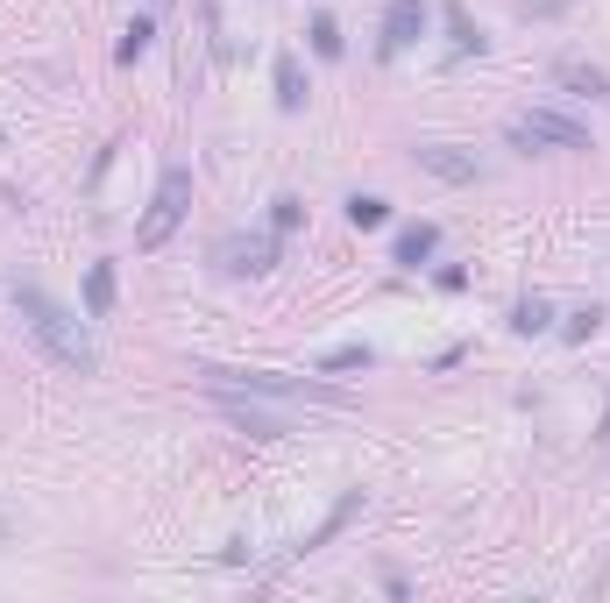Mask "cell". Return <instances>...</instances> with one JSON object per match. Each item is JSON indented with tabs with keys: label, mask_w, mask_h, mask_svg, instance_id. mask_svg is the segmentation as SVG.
<instances>
[{
	"label": "cell",
	"mask_w": 610,
	"mask_h": 603,
	"mask_svg": "<svg viewBox=\"0 0 610 603\" xmlns=\"http://www.w3.org/2000/svg\"><path fill=\"white\" fill-rule=\"evenodd\" d=\"M15 313H22V327L36 334V348H43L50 362L79 369V376H93V369H100V348H93L86 320H79V313H64L43 284H22V277H15Z\"/></svg>",
	"instance_id": "6da1fadb"
},
{
	"label": "cell",
	"mask_w": 610,
	"mask_h": 603,
	"mask_svg": "<svg viewBox=\"0 0 610 603\" xmlns=\"http://www.w3.org/2000/svg\"><path fill=\"white\" fill-rule=\"evenodd\" d=\"M433 242H440V228H433V220H419V228H398V242H391V263H398V270H419V263L433 256Z\"/></svg>",
	"instance_id": "30bf717a"
},
{
	"label": "cell",
	"mask_w": 610,
	"mask_h": 603,
	"mask_svg": "<svg viewBox=\"0 0 610 603\" xmlns=\"http://www.w3.org/2000/svg\"><path fill=\"white\" fill-rule=\"evenodd\" d=\"M185 206H192V171H185V164H171V171L157 178V199H149V213L135 220V249H164V242L178 235Z\"/></svg>",
	"instance_id": "3957f363"
},
{
	"label": "cell",
	"mask_w": 610,
	"mask_h": 603,
	"mask_svg": "<svg viewBox=\"0 0 610 603\" xmlns=\"http://www.w3.org/2000/svg\"><path fill=\"white\" fill-rule=\"evenodd\" d=\"M149 36H157V29H149V22H135V29L121 36V64H135V57L149 50Z\"/></svg>",
	"instance_id": "ffe728a7"
},
{
	"label": "cell",
	"mask_w": 610,
	"mask_h": 603,
	"mask_svg": "<svg viewBox=\"0 0 610 603\" xmlns=\"http://www.w3.org/2000/svg\"><path fill=\"white\" fill-rule=\"evenodd\" d=\"M412 157H419V171H433L447 185H476V157H462V149H447V142H419Z\"/></svg>",
	"instance_id": "9c48e42d"
},
{
	"label": "cell",
	"mask_w": 610,
	"mask_h": 603,
	"mask_svg": "<svg viewBox=\"0 0 610 603\" xmlns=\"http://www.w3.org/2000/svg\"><path fill=\"white\" fill-rule=\"evenodd\" d=\"M305 93H313V86H305V64H298V57H277V107H284V114H298V107H305Z\"/></svg>",
	"instance_id": "8fae6325"
},
{
	"label": "cell",
	"mask_w": 610,
	"mask_h": 603,
	"mask_svg": "<svg viewBox=\"0 0 610 603\" xmlns=\"http://www.w3.org/2000/svg\"><path fill=\"white\" fill-rule=\"evenodd\" d=\"M298 220H305V199H291V192H284V199H277V213H270V228H277V235H291Z\"/></svg>",
	"instance_id": "ac0fdd59"
},
{
	"label": "cell",
	"mask_w": 610,
	"mask_h": 603,
	"mask_svg": "<svg viewBox=\"0 0 610 603\" xmlns=\"http://www.w3.org/2000/svg\"><path fill=\"white\" fill-rule=\"evenodd\" d=\"M568 0H525V15H561Z\"/></svg>",
	"instance_id": "44dd1931"
},
{
	"label": "cell",
	"mask_w": 610,
	"mask_h": 603,
	"mask_svg": "<svg viewBox=\"0 0 610 603\" xmlns=\"http://www.w3.org/2000/svg\"><path fill=\"white\" fill-rule=\"evenodd\" d=\"M603 327V306H582V313H568V341H589Z\"/></svg>",
	"instance_id": "d6986e66"
},
{
	"label": "cell",
	"mask_w": 610,
	"mask_h": 603,
	"mask_svg": "<svg viewBox=\"0 0 610 603\" xmlns=\"http://www.w3.org/2000/svg\"><path fill=\"white\" fill-rule=\"evenodd\" d=\"M114 313V263H93L86 270V320H107Z\"/></svg>",
	"instance_id": "7c38bea8"
},
{
	"label": "cell",
	"mask_w": 610,
	"mask_h": 603,
	"mask_svg": "<svg viewBox=\"0 0 610 603\" xmlns=\"http://www.w3.org/2000/svg\"><path fill=\"white\" fill-rule=\"evenodd\" d=\"M504 135H511L518 149H589V128L568 121V114H554V107H525V114H511Z\"/></svg>",
	"instance_id": "277c9868"
},
{
	"label": "cell",
	"mask_w": 610,
	"mask_h": 603,
	"mask_svg": "<svg viewBox=\"0 0 610 603\" xmlns=\"http://www.w3.org/2000/svg\"><path fill=\"white\" fill-rule=\"evenodd\" d=\"M426 22H433L426 0H391V8H384V50L398 57L405 43H419V36H426Z\"/></svg>",
	"instance_id": "52a82bcc"
},
{
	"label": "cell",
	"mask_w": 610,
	"mask_h": 603,
	"mask_svg": "<svg viewBox=\"0 0 610 603\" xmlns=\"http://www.w3.org/2000/svg\"><path fill=\"white\" fill-rule=\"evenodd\" d=\"M348 220H355V228H384V220H391V199L355 192V199H348Z\"/></svg>",
	"instance_id": "5bb4252c"
},
{
	"label": "cell",
	"mask_w": 610,
	"mask_h": 603,
	"mask_svg": "<svg viewBox=\"0 0 610 603\" xmlns=\"http://www.w3.org/2000/svg\"><path fill=\"white\" fill-rule=\"evenodd\" d=\"M213 263H220L227 277H263V270L277 263V235H227V242L213 249Z\"/></svg>",
	"instance_id": "8992f818"
},
{
	"label": "cell",
	"mask_w": 610,
	"mask_h": 603,
	"mask_svg": "<svg viewBox=\"0 0 610 603\" xmlns=\"http://www.w3.org/2000/svg\"><path fill=\"white\" fill-rule=\"evenodd\" d=\"M547 320H554V298H540V291L511 306V327H518V334H547Z\"/></svg>",
	"instance_id": "4fadbf2b"
},
{
	"label": "cell",
	"mask_w": 610,
	"mask_h": 603,
	"mask_svg": "<svg viewBox=\"0 0 610 603\" xmlns=\"http://www.w3.org/2000/svg\"><path fill=\"white\" fill-rule=\"evenodd\" d=\"M554 86L575 93V100H603L610 93V71L603 64H582V57H554Z\"/></svg>",
	"instance_id": "ba28073f"
},
{
	"label": "cell",
	"mask_w": 610,
	"mask_h": 603,
	"mask_svg": "<svg viewBox=\"0 0 610 603\" xmlns=\"http://www.w3.org/2000/svg\"><path fill=\"white\" fill-rule=\"evenodd\" d=\"M313 50H320V57H341V22H334L327 8L313 15Z\"/></svg>",
	"instance_id": "9a60e30c"
},
{
	"label": "cell",
	"mask_w": 610,
	"mask_h": 603,
	"mask_svg": "<svg viewBox=\"0 0 610 603\" xmlns=\"http://www.w3.org/2000/svg\"><path fill=\"white\" fill-rule=\"evenodd\" d=\"M447 36H454V50H483V29H476L462 8H447Z\"/></svg>",
	"instance_id": "2e32d148"
},
{
	"label": "cell",
	"mask_w": 610,
	"mask_h": 603,
	"mask_svg": "<svg viewBox=\"0 0 610 603\" xmlns=\"http://www.w3.org/2000/svg\"><path fill=\"white\" fill-rule=\"evenodd\" d=\"M213 405L227 412V426H242V433H256V440H284V433H291V419H284V412H270V398H242V391H213Z\"/></svg>",
	"instance_id": "5b68a950"
},
{
	"label": "cell",
	"mask_w": 610,
	"mask_h": 603,
	"mask_svg": "<svg viewBox=\"0 0 610 603\" xmlns=\"http://www.w3.org/2000/svg\"><path fill=\"white\" fill-rule=\"evenodd\" d=\"M213 391H242V398H270V405H320V412H355L348 391L320 384V376H277V369H206Z\"/></svg>",
	"instance_id": "7a4b0ae2"
},
{
	"label": "cell",
	"mask_w": 610,
	"mask_h": 603,
	"mask_svg": "<svg viewBox=\"0 0 610 603\" xmlns=\"http://www.w3.org/2000/svg\"><path fill=\"white\" fill-rule=\"evenodd\" d=\"M320 369H369V348H362V341H348V348H327V355H320Z\"/></svg>",
	"instance_id": "e0dca14e"
}]
</instances>
